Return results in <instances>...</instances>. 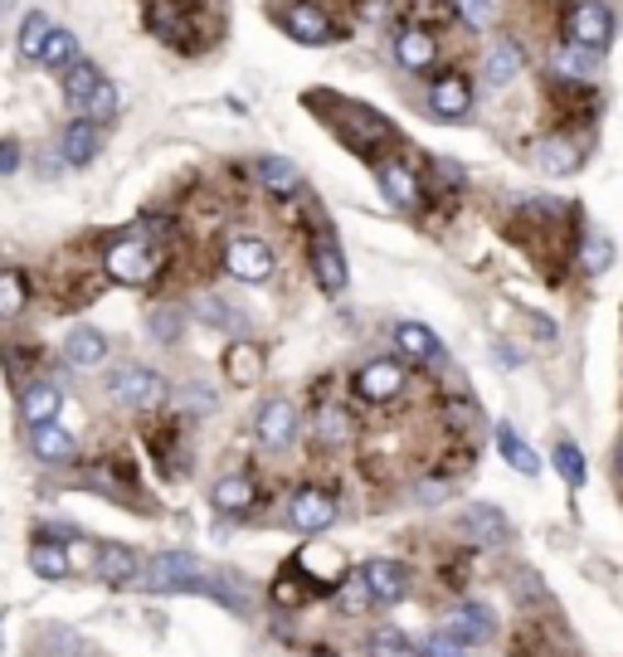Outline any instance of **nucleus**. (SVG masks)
Here are the masks:
<instances>
[{
    "mask_svg": "<svg viewBox=\"0 0 623 657\" xmlns=\"http://www.w3.org/2000/svg\"><path fill=\"white\" fill-rule=\"evenodd\" d=\"M555 468H560V478L570 487H585V458H580V448H575V444L555 448Z\"/></svg>",
    "mask_w": 623,
    "mask_h": 657,
    "instance_id": "nucleus-39",
    "label": "nucleus"
},
{
    "mask_svg": "<svg viewBox=\"0 0 623 657\" xmlns=\"http://www.w3.org/2000/svg\"><path fill=\"white\" fill-rule=\"evenodd\" d=\"M356 390L366 394V400L385 404V400H394V394L404 390V370L394 366V360H370V366L356 376Z\"/></svg>",
    "mask_w": 623,
    "mask_h": 657,
    "instance_id": "nucleus-16",
    "label": "nucleus"
},
{
    "mask_svg": "<svg viewBox=\"0 0 623 657\" xmlns=\"http://www.w3.org/2000/svg\"><path fill=\"white\" fill-rule=\"evenodd\" d=\"M580 264H585V274H604V268L614 264V244H609V234H585Z\"/></svg>",
    "mask_w": 623,
    "mask_h": 657,
    "instance_id": "nucleus-36",
    "label": "nucleus"
},
{
    "mask_svg": "<svg viewBox=\"0 0 623 657\" xmlns=\"http://www.w3.org/2000/svg\"><path fill=\"white\" fill-rule=\"evenodd\" d=\"M429 103H434V112H438V118H448V122L468 118V108H472V88H468V78H463V74L434 78V88H429Z\"/></svg>",
    "mask_w": 623,
    "mask_h": 657,
    "instance_id": "nucleus-13",
    "label": "nucleus"
},
{
    "mask_svg": "<svg viewBox=\"0 0 623 657\" xmlns=\"http://www.w3.org/2000/svg\"><path fill=\"white\" fill-rule=\"evenodd\" d=\"M336 604L346 609V614H366L376 599H370V589H366V580H360V570L351 575V580H342V589H336Z\"/></svg>",
    "mask_w": 623,
    "mask_h": 657,
    "instance_id": "nucleus-38",
    "label": "nucleus"
},
{
    "mask_svg": "<svg viewBox=\"0 0 623 657\" xmlns=\"http://www.w3.org/2000/svg\"><path fill=\"white\" fill-rule=\"evenodd\" d=\"M555 74H560V78H589V74H594V54L565 44V49L555 54Z\"/></svg>",
    "mask_w": 623,
    "mask_h": 657,
    "instance_id": "nucleus-37",
    "label": "nucleus"
},
{
    "mask_svg": "<svg viewBox=\"0 0 623 657\" xmlns=\"http://www.w3.org/2000/svg\"><path fill=\"white\" fill-rule=\"evenodd\" d=\"M394 346H400L410 360H438V350H444L438 346V336L429 332L424 322H400L394 326Z\"/></svg>",
    "mask_w": 623,
    "mask_h": 657,
    "instance_id": "nucleus-22",
    "label": "nucleus"
},
{
    "mask_svg": "<svg viewBox=\"0 0 623 657\" xmlns=\"http://www.w3.org/2000/svg\"><path fill=\"white\" fill-rule=\"evenodd\" d=\"M108 274L118 278V282L142 288V282L156 274V258H152V248H146L142 240H118V244L108 248Z\"/></svg>",
    "mask_w": 623,
    "mask_h": 657,
    "instance_id": "nucleus-6",
    "label": "nucleus"
},
{
    "mask_svg": "<svg viewBox=\"0 0 623 657\" xmlns=\"http://www.w3.org/2000/svg\"><path fill=\"white\" fill-rule=\"evenodd\" d=\"M224 370H230L234 385H254L258 376H264V350L248 346V342L230 346V356H224Z\"/></svg>",
    "mask_w": 623,
    "mask_h": 657,
    "instance_id": "nucleus-28",
    "label": "nucleus"
},
{
    "mask_svg": "<svg viewBox=\"0 0 623 657\" xmlns=\"http://www.w3.org/2000/svg\"><path fill=\"white\" fill-rule=\"evenodd\" d=\"M360 580H366L370 599H380V604H400L410 594V570L400 560H366L360 565Z\"/></svg>",
    "mask_w": 623,
    "mask_h": 657,
    "instance_id": "nucleus-8",
    "label": "nucleus"
},
{
    "mask_svg": "<svg viewBox=\"0 0 623 657\" xmlns=\"http://www.w3.org/2000/svg\"><path fill=\"white\" fill-rule=\"evenodd\" d=\"M59 410H64V390L54 380H35V385H25V390H20V419H25L30 428L59 419Z\"/></svg>",
    "mask_w": 623,
    "mask_h": 657,
    "instance_id": "nucleus-12",
    "label": "nucleus"
},
{
    "mask_svg": "<svg viewBox=\"0 0 623 657\" xmlns=\"http://www.w3.org/2000/svg\"><path fill=\"white\" fill-rule=\"evenodd\" d=\"M444 633L453 643H463V648H482V643L497 638V614L487 604H458L444 623Z\"/></svg>",
    "mask_w": 623,
    "mask_h": 657,
    "instance_id": "nucleus-5",
    "label": "nucleus"
},
{
    "mask_svg": "<svg viewBox=\"0 0 623 657\" xmlns=\"http://www.w3.org/2000/svg\"><path fill=\"white\" fill-rule=\"evenodd\" d=\"M20 162H25V146H20L15 137H5L0 142V176H15Z\"/></svg>",
    "mask_w": 623,
    "mask_h": 657,
    "instance_id": "nucleus-44",
    "label": "nucleus"
},
{
    "mask_svg": "<svg viewBox=\"0 0 623 657\" xmlns=\"http://www.w3.org/2000/svg\"><path fill=\"white\" fill-rule=\"evenodd\" d=\"M419 653H424V657H468V648H463V643H453L448 633H434V638H429Z\"/></svg>",
    "mask_w": 623,
    "mask_h": 657,
    "instance_id": "nucleus-43",
    "label": "nucleus"
},
{
    "mask_svg": "<svg viewBox=\"0 0 623 657\" xmlns=\"http://www.w3.org/2000/svg\"><path fill=\"white\" fill-rule=\"evenodd\" d=\"M458 5L468 15V25H478V30H487L497 20V0H458Z\"/></svg>",
    "mask_w": 623,
    "mask_h": 657,
    "instance_id": "nucleus-41",
    "label": "nucleus"
},
{
    "mask_svg": "<svg viewBox=\"0 0 623 657\" xmlns=\"http://www.w3.org/2000/svg\"><path fill=\"white\" fill-rule=\"evenodd\" d=\"M394 59L404 64V69H429L434 64V40L424 35V30H404L400 40H394Z\"/></svg>",
    "mask_w": 623,
    "mask_h": 657,
    "instance_id": "nucleus-27",
    "label": "nucleus"
},
{
    "mask_svg": "<svg viewBox=\"0 0 623 657\" xmlns=\"http://www.w3.org/2000/svg\"><path fill=\"white\" fill-rule=\"evenodd\" d=\"M282 30L302 44H332V20H326L312 0H298V5L282 10Z\"/></svg>",
    "mask_w": 623,
    "mask_h": 657,
    "instance_id": "nucleus-11",
    "label": "nucleus"
},
{
    "mask_svg": "<svg viewBox=\"0 0 623 657\" xmlns=\"http://www.w3.org/2000/svg\"><path fill=\"white\" fill-rule=\"evenodd\" d=\"M40 59L49 64V69H69V64L78 59V40L69 35V30H49V35H44Z\"/></svg>",
    "mask_w": 623,
    "mask_h": 657,
    "instance_id": "nucleus-33",
    "label": "nucleus"
},
{
    "mask_svg": "<svg viewBox=\"0 0 623 657\" xmlns=\"http://www.w3.org/2000/svg\"><path fill=\"white\" fill-rule=\"evenodd\" d=\"M98 142H103V137H98V127H93V122H84V118L69 122V127L59 132V152H64V162H69V166H88V162H93Z\"/></svg>",
    "mask_w": 623,
    "mask_h": 657,
    "instance_id": "nucleus-20",
    "label": "nucleus"
},
{
    "mask_svg": "<svg viewBox=\"0 0 623 657\" xmlns=\"http://www.w3.org/2000/svg\"><path fill=\"white\" fill-rule=\"evenodd\" d=\"M258 444L264 448H288L292 438H298V410H292L288 400H268L264 410H258Z\"/></svg>",
    "mask_w": 623,
    "mask_h": 657,
    "instance_id": "nucleus-9",
    "label": "nucleus"
},
{
    "mask_svg": "<svg viewBox=\"0 0 623 657\" xmlns=\"http://www.w3.org/2000/svg\"><path fill=\"white\" fill-rule=\"evenodd\" d=\"M224 268L240 282H268V274H274V248L264 240H254V234H234L224 244Z\"/></svg>",
    "mask_w": 623,
    "mask_h": 657,
    "instance_id": "nucleus-2",
    "label": "nucleus"
},
{
    "mask_svg": "<svg viewBox=\"0 0 623 657\" xmlns=\"http://www.w3.org/2000/svg\"><path fill=\"white\" fill-rule=\"evenodd\" d=\"M258 180H264L268 190H278V196H292V190H298V166L282 162V156H264V162H258Z\"/></svg>",
    "mask_w": 623,
    "mask_h": 657,
    "instance_id": "nucleus-30",
    "label": "nucleus"
},
{
    "mask_svg": "<svg viewBox=\"0 0 623 657\" xmlns=\"http://www.w3.org/2000/svg\"><path fill=\"white\" fill-rule=\"evenodd\" d=\"M49 20L40 15V10H30L25 15V25H20V40H15V54L20 59H40V49H44V35H49Z\"/></svg>",
    "mask_w": 623,
    "mask_h": 657,
    "instance_id": "nucleus-34",
    "label": "nucleus"
},
{
    "mask_svg": "<svg viewBox=\"0 0 623 657\" xmlns=\"http://www.w3.org/2000/svg\"><path fill=\"white\" fill-rule=\"evenodd\" d=\"M448 419H453V424H478V404H472V400H453Z\"/></svg>",
    "mask_w": 623,
    "mask_h": 657,
    "instance_id": "nucleus-47",
    "label": "nucleus"
},
{
    "mask_svg": "<svg viewBox=\"0 0 623 657\" xmlns=\"http://www.w3.org/2000/svg\"><path fill=\"white\" fill-rule=\"evenodd\" d=\"M25 278L20 274H10V268H0V322H5V316H20L25 312Z\"/></svg>",
    "mask_w": 623,
    "mask_h": 657,
    "instance_id": "nucleus-35",
    "label": "nucleus"
},
{
    "mask_svg": "<svg viewBox=\"0 0 623 657\" xmlns=\"http://www.w3.org/2000/svg\"><path fill=\"white\" fill-rule=\"evenodd\" d=\"M30 570L40 580H64L69 575V550L54 546V541H40V546H30Z\"/></svg>",
    "mask_w": 623,
    "mask_h": 657,
    "instance_id": "nucleus-29",
    "label": "nucleus"
},
{
    "mask_svg": "<svg viewBox=\"0 0 623 657\" xmlns=\"http://www.w3.org/2000/svg\"><path fill=\"white\" fill-rule=\"evenodd\" d=\"M0 653H5V633H0Z\"/></svg>",
    "mask_w": 623,
    "mask_h": 657,
    "instance_id": "nucleus-49",
    "label": "nucleus"
},
{
    "mask_svg": "<svg viewBox=\"0 0 623 657\" xmlns=\"http://www.w3.org/2000/svg\"><path fill=\"white\" fill-rule=\"evenodd\" d=\"M336 521V497L316 492V487H308V492H298L288 502V526L302 531V536H316V531H326Z\"/></svg>",
    "mask_w": 623,
    "mask_h": 657,
    "instance_id": "nucleus-7",
    "label": "nucleus"
},
{
    "mask_svg": "<svg viewBox=\"0 0 623 657\" xmlns=\"http://www.w3.org/2000/svg\"><path fill=\"white\" fill-rule=\"evenodd\" d=\"M619 478H623V438H619Z\"/></svg>",
    "mask_w": 623,
    "mask_h": 657,
    "instance_id": "nucleus-48",
    "label": "nucleus"
},
{
    "mask_svg": "<svg viewBox=\"0 0 623 657\" xmlns=\"http://www.w3.org/2000/svg\"><path fill=\"white\" fill-rule=\"evenodd\" d=\"M152 332L162 336V342H176V332H180V316H176L171 308H162V312L152 316Z\"/></svg>",
    "mask_w": 623,
    "mask_h": 657,
    "instance_id": "nucleus-45",
    "label": "nucleus"
},
{
    "mask_svg": "<svg viewBox=\"0 0 623 657\" xmlns=\"http://www.w3.org/2000/svg\"><path fill=\"white\" fill-rule=\"evenodd\" d=\"M196 312H200V322H210V326H240V316H230V308H224L220 298H196Z\"/></svg>",
    "mask_w": 623,
    "mask_h": 657,
    "instance_id": "nucleus-40",
    "label": "nucleus"
},
{
    "mask_svg": "<svg viewBox=\"0 0 623 657\" xmlns=\"http://www.w3.org/2000/svg\"><path fill=\"white\" fill-rule=\"evenodd\" d=\"M497 453H502V458L512 463L516 472H526V478H536V472H541V458L526 444H521V434H516L512 424H497Z\"/></svg>",
    "mask_w": 623,
    "mask_h": 657,
    "instance_id": "nucleus-23",
    "label": "nucleus"
},
{
    "mask_svg": "<svg viewBox=\"0 0 623 657\" xmlns=\"http://www.w3.org/2000/svg\"><path fill=\"white\" fill-rule=\"evenodd\" d=\"M536 162H541V171H546V176H570V171H580V146L550 137V142H541Z\"/></svg>",
    "mask_w": 623,
    "mask_h": 657,
    "instance_id": "nucleus-26",
    "label": "nucleus"
},
{
    "mask_svg": "<svg viewBox=\"0 0 623 657\" xmlns=\"http://www.w3.org/2000/svg\"><path fill=\"white\" fill-rule=\"evenodd\" d=\"M64 360L78 370H98L108 360V336L98 332V326H74V332L64 336Z\"/></svg>",
    "mask_w": 623,
    "mask_h": 657,
    "instance_id": "nucleus-14",
    "label": "nucleus"
},
{
    "mask_svg": "<svg viewBox=\"0 0 623 657\" xmlns=\"http://www.w3.org/2000/svg\"><path fill=\"white\" fill-rule=\"evenodd\" d=\"M609 40H614V15H609L599 0H580L570 10V44L575 49H589V54H604Z\"/></svg>",
    "mask_w": 623,
    "mask_h": 657,
    "instance_id": "nucleus-3",
    "label": "nucleus"
},
{
    "mask_svg": "<svg viewBox=\"0 0 623 657\" xmlns=\"http://www.w3.org/2000/svg\"><path fill=\"white\" fill-rule=\"evenodd\" d=\"M78 112H84V122H93V127H98V122H112V118H118V88L103 78V83L84 98V108H78Z\"/></svg>",
    "mask_w": 623,
    "mask_h": 657,
    "instance_id": "nucleus-32",
    "label": "nucleus"
},
{
    "mask_svg": "<svg viewBox=\"0 0 623 657\" xmlns=\"http://www.w3.org/2000/svg\"><path fill=\"white\" fill-rule=\"evenodd\" d=\"M98 83H103V74H98V64H88V59H74L69 69H64V98H69V108H74V112L84 108V98L93 93Z\"/></svg>",
    "mask_w": 623,
    "mask_h": 657,
    "instance_id": "nucleus-24",
    "label": "nucleus"
},
{
    "mask_svg": "<svg viewBox=\"0 0 623 657\" xmlns=\"http://www.w3.org/2000/svg\"><path fill=\"white\" fill-rule=\"evenodd\" d=\"M210 502H214V512H224V516L248 512V506H254V482H248L244 472H230V478H220L210 487Z\"/></svg>",
    "mask_w": 623,
    "mask_h": 657,
    "instance_id": "nucleus-21",
    "label": "nucleus"
},
{
    "mask_svg": "<svg viewBox=\"0 0 623 657\" xmlns=\"http://www.w3.org/2000/svg\"><path fill=\"white\" fill-rule=\"evenodd\" d=\"M316 424H322V438H332V444L346 434V414H342V410H322V419H316Z\"/></svg>",
    "mask_w": 623,
    "mask_h": 657,
    "instance_id": "nucleus-46",
    "label": "nucleus"
},
{
    "mask_svg": "<svg viewBox=\"0 0 623 657\" xmlns=\"http://www.w3.org/2000/svg\"><path fill=\"white\" fill-rule=\"evenodd\" d=\"M521 69H526V54H521V44L516 40H497L492 49H487V64H482V74H487V83H512V78H521Z\"/></svg>",
    "mask_w": 623,
    "mask_h": 657,
    "instance_id": "nucleus-19",
    "label": "nucleus"
},
{
    "mask_svg": "<svg viewBox=\"0 0 623 657\" xmlns=\"http://www.w3.org/2000/svg\"><path fill=\"white\" fill-rule=\"evenodd\" d=\"M380 186H385V196L394 200V205H419V180L410 166H400V162H390V166H380Z\"/></svg>",
    "mask_w": 623,
    "mask_h": 657,
    "instance_id": "nucleus-25",
    "label": "nucleus"
},
{
    "mask_svg": "<svg viewBox=\"0 0 623 657\" xmlns=\"http://www.w3.org/2000/svg\"><path fill=\"white\" fill-rule=\"evenodd\" d=\"M312 274L322 282V292H332V298L346 288V258H342V248H336L332 234H322V240L312 244Z\"/></svg>",
    "mask_w": 623,
    "mask_h": 657,
    "instance_id": "nucleus-17",
    "label": "nucleus"
},
{
    "mask_svg": "<svg viewBox=\"0 0 623 657\" xmlns=\"http://www.w3.org/2000/svg\"><path fill=\"white\" fill-rule=\"evenodd\" d=\"M196 580H200V560L190 550H162L142 570V589H196Z\"/></svg>",
    "mask_w": 623,
    "mask_h": 657,
    "instance_id": "nucleus-4",
    "label": "nucleus"
},
{
    "mask_svg": "<svg viewBox=\"0 0 623 657\" xmlns=\"http://www.w3.org/2000/svg\"><path fill=\"white\" fill-rule=\"evenodd\" d=\"M366 657H424V653H419V648H414L410 638H404L400 628H380V633H370Z\"/></svg>",
    "mask_w": 623,
    "mask_h": 657,
    "instance_id": "nucleus-31",
    "label": "nucleus"
},
{
    "mask_svg": "<svg viewBox=\"0 0 623 657\" xmlns=\"http://www.w3.org/2000/svg\"><path fill=\"white\" fill-rule=\"evenodd\" d=\"M108 390H112V400L127 404V410H156V404H166L171 385H166V376H156V370H146V366H122V370H112Z\"/></svg>",
    "mask_w": 623,
    "mask_h": 657,
    "instance_id": "nucleus-1",
    "label": "nucleus"
},
{
    "mask_svg": "<svg viewBox=\"0 0 623 657\" xmlns=\"http://www.w3.org/2000/svg\"><path fill=\"white\" fill-rule=\"evenodd\" d=\"M180 404H186L190 414H210V410H214L210 385H186V390H180Z\"/></svg>",
    "mask_w": 623,
    "mask_h": 657,
    "instance_id": "nucleus-42",
    "label": "nucleus"
},
{
    "mask_svg": "<svg viewBox=\"0 0 623 657\" xmlns=\"http://www.w3.org/2000/svg\"><path fill=\"white\" fill-rule=\"evenodd\" d=\"M30 448H35L40 463H54V468H59V463H69L74 453H78L74 434L59 424V419H49V424H35V428H30Z\"/></svg>",
    "mask_w": 623,
    "mask_h": 657,
    "instance_id": "nucleus-15",
    "label": "nucleus"
},
{
    "mask_svg": "<svg viewBox=\"0 0 623 657\" xmlns=\"http://www.w3.org/2000/svg\"><path fill=\"white\" fill-rule=\"evenodd\" d=\"M463 531H468L478 546H502L507 541V516L497 512V506H487V502H478V506H468L463 512V521H458Z\"/></svg>",
    "mask_w": 623,
    "mask_h": 657,
    "instance_id": "nucleus-18",
    "label": "nucleus"
},
{
    "mask_svg": "<svg viewBox=\"0 0 623 657\" xmlns=\"http://www.w3.org/2000/svg\"><path fill=\"white\" fill-rule=\"evenodd\" d=\"M93 575L103 584H137V575H142L137 550L122 546V541H108V546H98V555H93Z\"/></svg>",
    "mask_w": 623,
    "mask_h": 657,
    "instance_id": "nucleus-10",
    "label": "nucleus"
}]
</instances>
